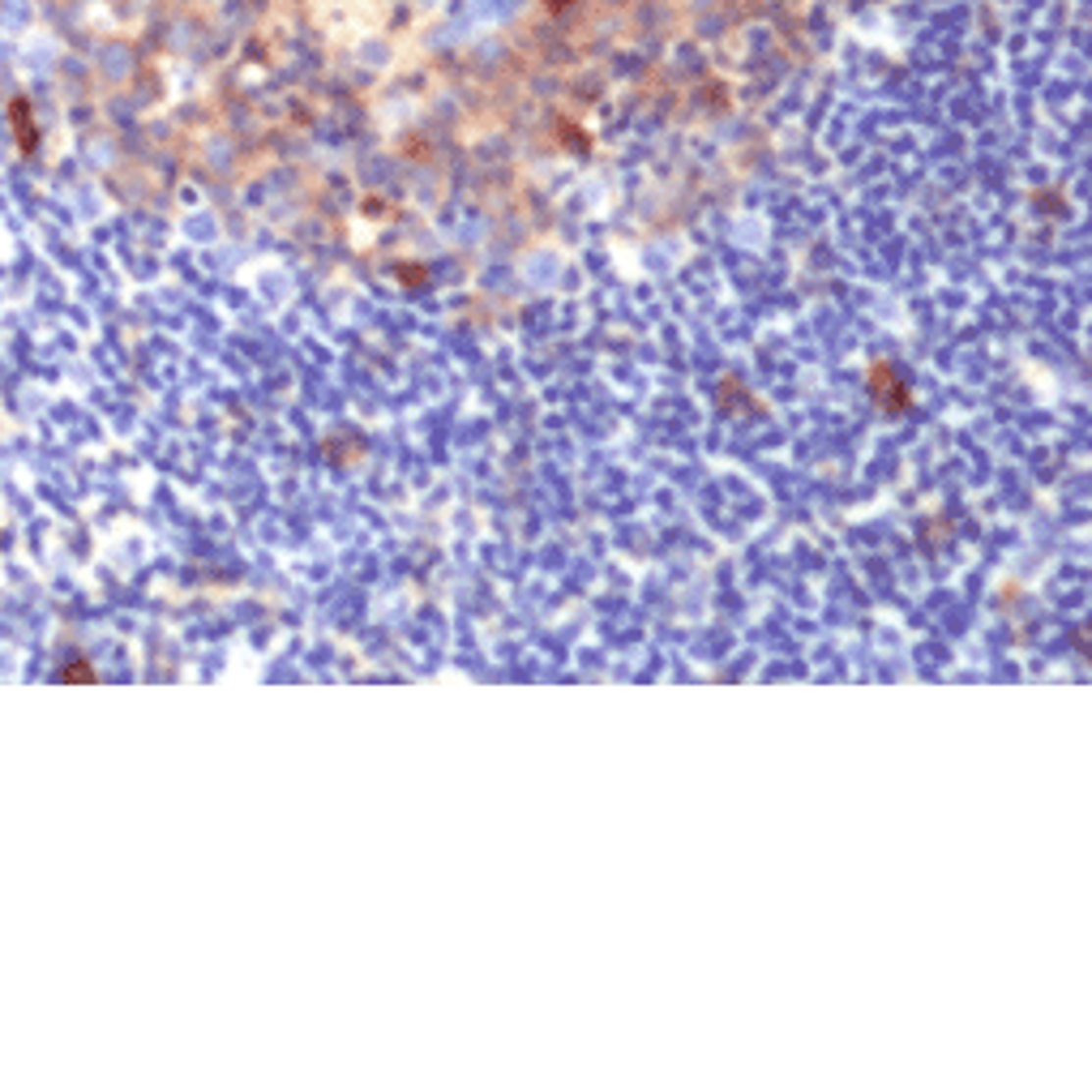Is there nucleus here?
<instances>
[{"mask_svg": "<svg viewBox=\"0 0 1092 1092\" xmlns=\"http://www.w3.org/2000/svg\"><path fill=\"white\" fill-rule=\"evenodd\" d=\"M9 125H14V142H18L22 155H34V150H39V129H34V121H30V103L22 99V95L9 103Z\"/></svg>", "mask_w": 1092, "mask_h": 1092, "instance_id": "obj_1", "label": "nucleus"}, {"mask_svg": "<svg viewBox=\"0 0 1092 1092\" xmlns=\"http://www.w3.org/2000/svg\"><path fill=\"white\" fill-rule=\"evenodd\" d=\"M545 5H548V14H561V9H570L574 0H545Z\"/></svg>", "mask_w": 1092, "mask_h": 1092, "instance_id": "obj_2", "label": "nucleus"}]
</instances>
